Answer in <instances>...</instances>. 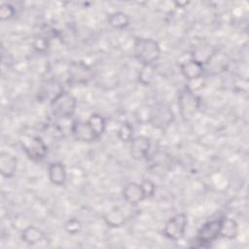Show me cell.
<instances>
[{
	"instance_id": "obj_1",
	"label": "cell",
	"mask_w": 249,
	"mask_h": 249,
	"mask_svg": "<svg viewBox=\"0 0 249 249\" xmlns=\"http://www.w3.org/2000/svg\"><path fill=\"white\" fill-rule=\"evenodd\" d=\"M161 54L158 41L152 38L136 37L133 42V55L141 65L155 64Z\"/></svg>"
},
{
	"instance_id": "obj_2",
	"label": "cell",
	"mask_w": 249,
	"mask_h": 249,
	"mask_svg": "<svg viewBox=\"0 0 249 249\" xmlns=\"http://www.w3.org/2000/svg\"><path fill=\"white\" fill-rule=\"evenodd\" d=\"M50 106L54 117L58 119H69L76 112L77 99L74 95L62 89L51 99Z\"/></svg>"
},
{
	"instance_id": "obj_3",
	"label": "cell",
	"mask_w": 249,
	"mask_h": 249,
	"mask_svg": "<svg viewBox=\"0 0 249 249\" xmlns=\"http://www.w3.org/2000/svg\"><path fill=\"white\" fill-rule=\"evenodd\" d=\"M18 141L24 154L34 161H40L48 155V145L40 136L22 133Z\"/></svg>"
},
{
	"instance_id": "obj_4",
	"label": "cell",
	"mask_w": 249,
	"mask_h": 249,
	"mask_svg": "<svg viewBox=\"0 0 249 249\" xmlns=\"http://www.w3.org/2000/svg\"><path fill=\"white\" fill-rule=\"evenodd\" d=\"M178 108L179 113L184 121H190L197 113L200 101L198 96L187 85L178 92Z\"/></svg>"
},
{
	"instance_id": "obj_5",
	"label": "cell",
	"mask_w": 249,
	"mask_h": 249,
	"mask_svg": "<svg viewBox=\"0 0 249 249\" xmlns=\"http://www.w3.org/2000/svg\"><path fill=\"white\" fill-rule=\"evenodd\" d=\"M223 217L212 219L205 222L197 231L194 239V247H208L218 237H220V231Z\"/></svg>"
},
{
	"instance_id": "obj_6",
	"label": "cell",
	"mask_w": 249,
	"mask_h": 249,
	"mask_svg": "<svg viewBox=\"0 0 249 249\" xmlns=\"http://www.w3.org/2000/svg\"><path fill=\"white\" fill-rule=\"evenodd\" d=\"M173 121L174 113L168 104L158 102L150 109L149 122L154 127L164 130L173 123Z\"/></svg>"
},
{
	"instance_id": "obj_7",
	"label": "cell",
	"mask_w": 249,
	"mask_h": 249,
	"mask_svg": "<svg viewBox=\"0 0 249 249\" xmlns=\"http://www.w3.org/2000/svg\"><path fill=\"white\" fill-rule=\"evenodd\" d=\"M188 225V218L185 213L172 216L163 227V235L170 240L178 241L185 235Z\"/></svg>"
},
{
	"instance_id": "obj_8",
	"label": "cell",
	"mask_w": 249,
	"mask_h": 249,
	"mask_svg": "<svg viewBox=\"0 0 249 249\" xmlns=\"http://www.w3.org/2000/svg\"><path fill=\"white\" fill-rule=\"evenodd\" d=\"M93 77L92 70L83 61H72L68 67V79L73 84H87Z\"/></svg>"
},
{
	"instance_id": "obj_9",
	"label": "cell",
	"mask_w": 249,
	"mask_h": 249,
	"mask_svg": "<svg viewBox=\"0 0 249 249\" xmlns=\"http://www.w3.org/2000/svg\"><path fill=\"white\" fill-rule=\"evenodd\" d=\"M73 138L80 142H93L98 139L88 121H74L70 126Z\"/></svg>"
},
{
	"instance_id": "obj_10",
	"label": "cell",
	"mask_w": 249,
	"mask_h": 249,
	"mask_svg": "<svg viewBox=\"0 0 249 249\" xmlns=\"http://www.w3.org/2000/svg\"><path fill=\"white\" fill-rule=\"evenodd\" d=\"M151 148L150 139L143 135H138L132 138L130 141L129 153L132 159L135 160H142L147 158Z\"/></svg>"
},
{
	"instance_id": "obj_11",
	"label": "cell",
	"mask_w": 249,
	"mask_h": 249,
	"mask_svg": "<svg viewBox=\"0 0 249 249\" xmlns=\"http://www.w3.org/2000/svg\"><path fill=\"white\" fill-rule=\"evenodd\" d=\"M181 74L189 82H194L200 79L204 73V65L192 57L180 64Z\"/></svg>"
},
{
	"instance_id": "obj_12",
	"label": "cell",
	"mask_w": 249,
	"mask_h": 249,
	"mask_svg": "<svg viewBox=\"0 0 249 249\" xmlns=\"http://www.w3.org/2000/svg\"><path fill=\"white\" fill-rule=\"evenodd\" d=\"M123 196L124 200L131 205L138 204L146 198L141 184L136 182H129L124 187Z\"/></svg>"
},
{
	"instance_id": "obj_13",
	"label": "cell",
	"mask_w": 249,
	"mask_h": 249,
	"mask_svg": "<svg viewBox=\"0 0 249 249\" xmlns=\"http://www.w3.org/2000/svg\"><path fill=\"white\" fill-rule=\"evenodd\" d=\"M49 180L55 186H62L67 179L65 165L61 161H53L48 167Z\"/></svg>"
},
{
	"instance_id": "obj_14",
	"label": "cell",
	"mask_w": 249,
	"mask_h": 249,
	"mask_svg": "<svg viewBox=\"0 0 249 249\" xmlns=\"http://www.w3.org/2000/svg\"><path fill=\"white\" fill-rule=\"evenodd\" d=\"M18 169V159L8 153L0 156V173L4 178H13Z\"/></svg>"
},
{
	"instance_id": "obj_15",
	"label": "cell",
	"mask_w": 249,
	"mask_h": 249,
	"mask_svg": "<svg viewBox=\"0 0 249 249\" xmlns=\"http://www.w3.org/2000/svg\"><path fill=\"white\" fill-rule=\"evenodd\" d=\"M215 56V49L209 44H200L194 48L191 57L203 65L209 63Z\"/></svg>"
},
{
	"instance_id": "obj_16",
	"label": "cell",
	"mask_w": 249,
	"mask_h": 249,
	"mask_svg": "<svg viewBox=\"0 0 249 249\" xmlns=\"http://www.w3.org/2000/svg\"><path fill=\"white\" fill-rule=\"evenodd\" d=\"M21 240L28 245H35L45 238V232L36 226H27L20 233Z\"/></svg>"
},
{
	"instance_id": "obj_17",
	"label": "cell",
	"mask_w": 249,
	"mask_h": 249,
	"mask_svg": "<svg viewBox=\"0 0 249 249\" xmlns=\"http://www.w3.org/2000/svg\"><path fill=\"white\" fill-rule=\"evenodd\" d=\"M238 234V224L235 220L229 218V217H223L222 225H221V231H220V237L226 238V239H234Z\"/></svg>"
},
{
	"instance_id": "obj_18",
	"label": "cell",
	"mask_w": 249,
	"mask_h": 249,
	"mask_svg": "<svg viewBox=\"0 0 249 249\" xmlns=\"http://www.w3.org/2000/svg\"><path fill=\"white\" fill-rule=\"evenodd\" d=\"M107 21L110 26L116 29H124L129 25L130 18L129 16L122 11H117L114 13H111L108 16Z\"/></svg>"
},
{
	"instance_id": "obj_19",
	"label": "cell",
	"mask_w": 249,
	"mask_h": 249,
	"mask_svg": "<svg viewBox=\"0 0 249 249\" xmlns=\"http://www.w3.org/2000/svg\"><path fill=\"white\" fill-rule=\"evenodd\" d=\"M104 222L108 227L119 228L124 224L125 216L121 210L112 209L104 215Z\"/></svg>"
},
{
	"instance_id": "obj_20",
	"label": "cell",
	"mask_w": 249,
	"mask_h": 249,
	"mask_svg": "<svg viewBox=\"0 0 249 249\" xmlns=\"http://www.w3.org/2000/svg\"><path fill=\"white\" fill-rule=\"evenodd\" d=\"M89 125L91 126L92 130L98 137V139L101 137V135L105 132L106 130V120L104 117H102L99 114H91L89 119L87 120Z\"/></svg>"
},
{
	"instance_id": "obj_21",
	"label": "cell",
	"mask_w": 249,
	"mask_h": 249,
	"mask_svg": "<svg viewBox=\"0 0 249 249\" xmlns=\"http://www.w3.org/2000/svg\"><path fill=\"white\" fill-rule=\"evenodd\" d=\"M156 75V68L154 64H147V65H142L139 73H138V81L141 85L143 86H149Z\"/></svg>"
},
{
	"instance_id": "obj_22",
	"label": "cell",
	"mask_w": 249,
	"mask_h": 249,
	"mask_svg": "<svg viewBox=\"0 0 249 249\" xmlns=\"http://www.w3.org/2000/svg\"><path fill=\"white\" fill-rule=\"evenodd\" d=\"M117 136L122 142H130L134 137V128L132 124L127 122L123 123L117 131Z\"/></svg>"
},
{
	"instance_id": "obj_23",
	"label": "cell",
	"mask_w": 249,
	"mask_h": 249,
	"mask_svg": "<svg viewBox=\"0 0 249 249\" xmlns=\"http://www.w3.org/2000/svg\"><path fill=\"white\" fill-rule=\"evenodd\" d=\"M16 16V8L10 3H2L0 5V19L10 20Z\"/></svg>"
},
{
	"instance_id": "obj_24",
	"label": "cell",
	"mask_w": 249,
	"mask_h": 249,
	"mask_svg": "<svg viewBox=\"0 0 249 249\" xmlns=\"http://www.w3.org/2000/svg\"><path fill=\"white\" fill-rule=\"evenodd\" d=\"M64 230L69 234H78L82 231V223L76 218H71L65 222Z\"/></svg>"
},
{
	"instance_id": "obj_25",
	"label": "cell",
	"mask_w": 249,
	"mask_h": 249,
	"mask_svg": "<svg viewBox=\"0 0 249 249\" xmlns=\"http://www.w3.org/2000/svg\"><path fill=\"white\" fill-rule=\"evenodd\" d=\"M32 45H33V48L37 52L43 53V52H46L48 50V48H49V41L44 36H38V37H36L34 39Z\"/></svg>"
},
{
	"instance_id": "obj_26",
	"label": "cell",
	"mask_w": 249,
	"mask_h": 249,
	"mask_svg": "<svg viewBox=\"0 0 249 249\" xmlns=\"http://www.w3.org/2000/svg\"><path fill=\"white\" fill-rule=\"evenodd\" d=\"M141 186H142V189L144 191V194H145V196L146 198L148 197H152L154 195H155V192H156V185L153 181L149 180V179H144L141 183Z\"/></svg>"
},
{
	"instance_id": "obj_27",
	"label": "cell",
	"mask_w": 249,
	"mask_h": 249,
	"mask_svg": "<svg viewBox=\"0 0 249 249\" xmlns=\"http://www.w3.org/2000/svg\"><path fill=\"white\" fill-rule=\"evenodd\" d=\"M175 4H176L178 7L184 8L185 6H187V5L189 4V2H175Z\"/></svg>"
}]
</instances>
